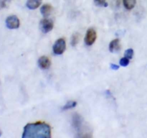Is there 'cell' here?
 Listing matches in <instances>:
<instances>
[{
  "mask_svg": "<svg viewBox=\"0 0 147 138\" xmlns=\"http://www.w3.org/2000/svg\"><path fill=\"white\" fill-rule=\"evenodd\" d=\"M1 135H2V132H1V131L0 130V137L1 136Z\"/></svg>",
  "mask_w": 147,
  "mask_h": 138,
  "instance_id": "cell-19",
  "label": "cell"
},
{
  "mask_svg": "<svg viewBox=\"0 0 147 138\" xmlns=\"http://www.w3.org/2000/svg\"><path fill=\"white\" fill-rule=\"evenodd\" d=\"M38 66L42 69H48L51 66V61L47 56H42L38 60Z\"/></svg>",
  "mask_w": 147,
  "mask_h": 138,
  "instance_id": "cell-7",
  "label": "cell"
},
{
  "mask_svg": "<svg viewBox=\"0 0 147 138\" xmlns=\"http://www.w3.org/2000/svg\"><path fill=\"white\" fill-rule=\"evenodd\" d=\"M133 56H134V50L133 49L129 48V49H127V50L125 51L124 57H127V58H129V60H130V59H132Z\"/></svg>",
  "mask_w": 147,
  "mask_h": 138,
  "instance_id": "cell-14",
  "label": "cell"
},
{
  "mask_svg": "<svg viewBox=\"0 0 147 138\" xmlns=\"http://www.w3.org/2000/svg\"><path fill=\"white\" fill-rule=\"evenodd\" d=\"M53 26H54V24H53V20L47 18L43 19L40 23V30L43 33H47L51 31L53 28Z\"/></svg>",
  "mask_w": 147,
  "mask_h": 138,
  "instance_id": "cell-5",
  "label": "cell"
},
{
  "mask_svg": "<svg viewBox=\"0 0 147 138\" xmlns=\"http://www.w3.org/2000/svg\"><path fill=\"white\" fill-rule=\"evenodd\" d=\"M129 64V59L127 58V57H122V58L120 60V65L121 66H123V67H126V66H127Z\"/></svg>",
  "mask_w": 147,
  "mask_h": 138,
  "instance_id": "cell-15",
  "label": "cell"
},
{
  "mask_svg": "<svg viewBox=\"0 0 147 138\" xmlns=\"http://www.w3.org/2000/svg\"><path fill=\"white\" fill-rule=\"evenodd\" d=\"M22 138H50L51 128L45 122L29 123L24 127Z\"/></svg>",
  "mask_w": 147,
  "mask_h": 138,
  "instance_id": "cell-1",
  "label": "cell"
},
{
  "mask_svg": "<svg viewBox=\"0 0 147 138\" xmlns=\"http://www.w3.org/2000/svg\"><path fill=\"white\" fill-rule=\"evenodd\" d=\"M123 5L128 10H131L134 8L136 4V0H123Z\"/></svg>",
  "mask_w": 147,
  "mask_h": 138,
  "instance_id": "cell-11",
  "label": "cell"
},
{
  "mask_svg": "<svg viewBox=\"0 0 147 138\" xmlns=\"http://www.w3.org/2000/svg\"><path fill=\"white\" fill-rule=\"evenodd\" d=\"M76 105H77V102L74 101H70L67 102V103L65 104V106L62 108L63 111L68 110V109H73V108L76 107Z\"/></svg>",
  "mask_w": 147,
  "mask_h": 138,
  "instance_id": "cell-12",
  "label": "cell"
},
{
  "mask_svg": "<svg viewBox=\"0 0 147 138\" xmlns=\"http://www.w3.org/2000/svg\"><path fill=\"white\" fill-rule=\"evenodd\" d=\"M80 40V34L78 33H74L71 37V45L72 46H76Z\"/></svg>",
  "mask_w": 147,
  "mask_h": 138,
  "instance_id": "cell-13",
  "label": "cell"
},
{
  "mask_svg": "<svg viewBox=\"0 0 147 138\" xmlns=\"http://www.w3.org/2000/svg\"><path fill=\"white\" fill-rule=\"evenodd\" d=\"M42 0H27L26 3V6L30 9H36L38 8L42 4Z\"/></svg>",
  "mask_w": 147,
  "mask_h": 138,
  "instance_id": "cell-10",
  "label": "cell"
},
{
  "mask_svg": "<svg viewBox=\"0 0 147 138\" xmlns=\"http://www.w3.org/2000/svg\"><path fill=\"white\" fill-rule=\"evenodd\" d=\"M111 68L112 70H116L119 68V66H118V65H116V64H113V63H111Z\"/></svg>",
  "mask_w": 147,
  "mask_h": 138,
  "instance_id": "cell-18",
  "label": "cell"
},
{
  "mask_svg": "<svg viewBox=\"0 0 147 138\" xmlns=\"http://www.w3.org/2000/svg\"><path fill=\"white\" fill-rule=\"evenodd\" d=\"M20 20L16 15L9 16L6 20V25L9 29H11V30L17 29L20 27Z\"/></svg>",
  "mask_w": 147,
  "mask_h": 138,
  "instance_id": "cell-4",
  "label": "cell"
},
{
  "mask_svg": "<svg viewBox=\"0 0 147 138\" xmlns=\"http://www.w3.org/2000/svg\"><path fill=\"white\" fill-rule=\"evenodd\" d=\"M72 124H73V126L75 128V129L78 133H80V131L82 130L83 124V119L82 116L78 114H73V118H72Z\"/></svg>",
  "mask_w": 147,
  "mask_h": 138,
  "instance_id": "cell-6",
  "label": "cell"
},
{
  "mask_svg": "<svg viewBox=\"0 0 147 138\" xmlns=\"http://www.w3.org/2000/svg\"><path fill=\"white\" fill-rule=\"evenodd\" d=\"M8 0H0V8H3L7 6Z\"/></svg>",
  "mask_w": 147,
  "mask_h": 138,
  "instance_id": "cell-17",
  "label": "cell"
},
{
  "mask_svg": "<svg viewBox=\"0 0 147 138\" xmlns=\"http://www.w3.org/2000/svg\"><path fill=\"white\" fill-rule=\"evenodd\" d=\"M96 38H97V33L96 30L93 28L88 29L85 37V43L88 46L92 45L95 43Z\"/></svg>",
  "mask_w": 147,
  "mask_h": 138,
  "instance_id": "cell-3",
  "label": "cell"
},
{
  "mask_svg": "<svg viewBox=\"0 0 147 138\" xmlns=\"http://www.w3.org/2000/svg\"><path fill=\"white\" fill-rule=\"evenodd\" d=\"M52 10H53V7L50 4H44L41 7V9H40V12H41L42 15L45 18H47V17H48L50 15V14L52 12Z\"/></svg>",
  "mask_w": 147,
  "mask_h": 138,
  "instance_id": "cell-8",
  "label": "cell"
},
{
  "mask_svg": "<svg viewBox=\"0 0 147 138\" xmlns=\"http://www.w3.org/2000/svg\"><path fill=\"white\" fill-rule=\"evenodd\" d=\"M53 52L56 55H62L66 49V43L65 39L60 38L56 40L53 45Z\"/></svg>",
  "mask_w": 147,
  "mask_h": 138,
  "instance_id": "cell-2",
  "label": "cell"
},
{
  "mask_svg": "<svg viewBox=\"0 0 147 138\" xmlns=\"http://www.w3.org/2000/svg\"><path fill=\"white\" fill-rule=\"evenodd\" d=\"M121 49L120 47V40L119 39H115L112 40L109 44V50L111 53H115L118 52Z\"/></svg>",
  "mask_w": 147,
  "mask_h": 138,
  "instance_id": "cell-9",
  "label": "cell"
},
{
  "mask_svg": "<svg viewBox=\"0 0 147 138\" xmlns=\"http://www.w3.org/2000/svg\"><path fill=\"white\" fill-rule=\"evenodd\" d=\"M94 1L95 4L98 6H103V7H107L108 6L106 0H94Z\"/></svg>",
  "mask_w": 147,
  "mask_h": 138,
  "instance_id": "cell-16",
  "label": "cell"
}]
</instances>
